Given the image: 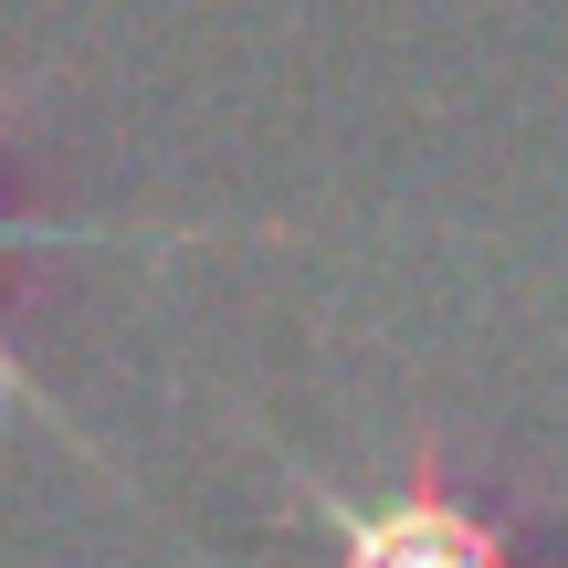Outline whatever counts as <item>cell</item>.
<instances>
[{
  "mask_svg": "<svg viewBox=\"0 0 568 568\" xmlns=\"http://www.w3.org/2000/svg\"><path fill=\"white\" fill-rule=\"evenodd\" d=\"M295 485H305V506H316L337 568H527L516 537H506V516L453 485L443 443H410V464H400L389 495H347V485H326V474H305V464H295Z\"/></svg>",
  "mask_w": 568,
  "mask_h": 568,
  "instance_id": "obj_1",
  "label": "cell"
},
{
  "mask_svg": "<svg viewBox=\"0 0 568 568\" xmlns=\"http://www.w3.org/2000/svg\"><path fill=\"white\" fill-rule=\"evenodd\" d=\"M0 126H11V105H0ZM211 232H222V222H53V211H0V253H11V243H211ZM11 400H32V410L63 422V400L11 358V337H0V410H11ZM63 432H74V422H63Z\"/></svg>",
  "mask_w": 568,
  "mask_h": 568,
  "instance_id": "obj_2",
  "label": "cell"
}]
</instances>
